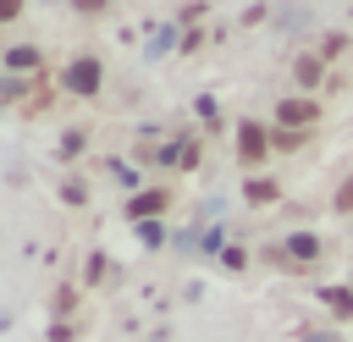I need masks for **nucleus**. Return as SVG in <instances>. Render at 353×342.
<instances>
[{
  "label": "nucleus",
  "instance_id": "nucleus-1",
  "mask_svg": "<svg viewBox=\"0 0 353 342\" xmlns=\"http://www.w3.org/2000/svg\"><path fill=\"white\" fill-rule=\"evenodd\" d=\"M265 149H270V138H265V127H254V121H243V127H237V160H243V165H259V160H265Z\"/></svg>",
  "mask_w": 353,
  "mask_h": 342
},
{
  "label": "nucleus",
  "instance_id": "nucleus-2",
  "mask_svg": "<svg viewBox=\"0 0 353 342\" xmlns=\"http://www.w3.org/2000/svg\"><path fill=\"white\" fill-rule=\"evenodd\" d=\"M66 88H77V94H94V88H99V61H72V72H66Z\"/></svg>",
  "mask_w": 353,
  "mask_h": 342
},
{
  "label": "nucleus",
  "instance_id": "nucleus-3",
  "mask_svg": "<svg viewBox=\"0 0 353 342\" xmlns=\"http://www.w3.org/2000/svg\"><path fill=\"white\" fill-rule=\"evenodd\" d=\"M276 116H281L287 127H309V121H314V99H287Z\"/></svg>",
  "mask_w": 353,
  "mask_h": 342
},
{
  "label": "nucleus",
  "instance_id": "nucleus-4",
  "mask_svg": "<svg viewBox=\"0 0 353 342\" xmlns=\"http://www.w3.org/2000/svg\"><path fill=\"white\" fill-rule=\"evenodd\" d=\"M287 254H292V265H314V254H320V243H314L309 232H298V237H287Z\"/></svg>",
  "mask_w": 353,
  "mask_h": 342
},
{
  "label": "nucleus",
  "instance_id": "nucleus-5",
  "mask_svg": "<svg viewBox=\"0 0 353 342\" xmlns=\"http://www.w3.org/2000/svg\"><path fill=\"white\" fill-rule=\"evenodd\" d=\"M154 210H165V193H143V199H132L127 215H154Z\"/></svg>",
  "mask_w": 353,
  "mask_h": 342
},
{
  "label": "nucleus",
  "instance_id": "nucleus-6",
  "mask_svg": "<svg viewBox=\"0 0 353 342\" xmlns=\"http://www.w3.org/2000/svg\"><path fill=\"white\" fill-rule=\"evenodd\" d=\"M298 83H303V88L320 83V55H303V61H298Z\"/></svg>",
  "mask_w": 353,
  "mask_h": 342
},
{
  "label": "nucleus",
  "instance_id": "nucleus-7",
  "mask_svg": "<svg viewBox=\"0 0 353 342\" xmlns=\"http://www.w3.org/2000/svg\"><path fill=\"white\" fill-rule=\"evenodd\" d=\"M325 303H331L336 314H353V292H342V287H331V292H325Z\"/></svg>",
  "mask_w": 353,
  "mask_h": 342
},
{
  "label": "nucleus",
  "instance_id": "nucleus-8",
  "mask_svg": "<svg viewBox=\"0 0 353 342\" xmlns=\"http://www.w3.org/2000/svg\"><path fill=\"white\" fill-rule=\"evenodd\" d=\"M33 61H39L33 44H17V50H11V66H33Z\"/></svg>",
  "mask_w": 353,
  "mask_h": 342
},
{
  "label": "nucleus",
  "instance_id": "nucleus-9",
  "mask_svg": "<svg viewBox=\"0 0 353 342\" xmlns=\"http://www.w3.org/2000/svg\"><path fill=\"white\" fill-rule=\"evenodd\" d=\"M270 193H276V188H270V182H248V199H254V204H265V199H270Z\"/></svg>",
  "mask_w": 353,
  "mask_h": 342
},
{
  "label": "nucleus",
  "instance_id": "nucleus-10",
  "mask_svg": "<svg viewBox=\"0 0 353 342\" xmlns=\"http://www.w3.org/2000/svg\"><path fill=\"white\" fill-rule=\"evenodd\" d=\"M336 210H353V182H342V193H336Z\"/></svg>",
  "mask_w": 353,
  "mask_h": 342
},
{
  "label": "nucleus",
  "instance_id": "nucleus-11",
  "mask_svg": "<svg viewBox=\"0 0 353 342\" xmlns=\"http://www.w3.org/2000/svg\"><path fill=\"white\" fill-rule=\"evenodd\" d=\"M17 6H22V0H0V17L11 22V17H17Z\"/></svg>",
  "mask_w": 353,
  "mask_h": 342
},
{
  "label": "nucleus",
  "instance_id": "nucleus-12",
  "mask_svg": "<svg viewBox=\"0 0 353 342\" xmlns=\"http://www.w3.org/2000/svg\"><path fill=\"white\" fill-rule=\"evenodd\" d=\"M309 342H336V336H309Z\"/></svg>",
  "mask_w": 353,
  "mask_h": 342
}]
</instances>
